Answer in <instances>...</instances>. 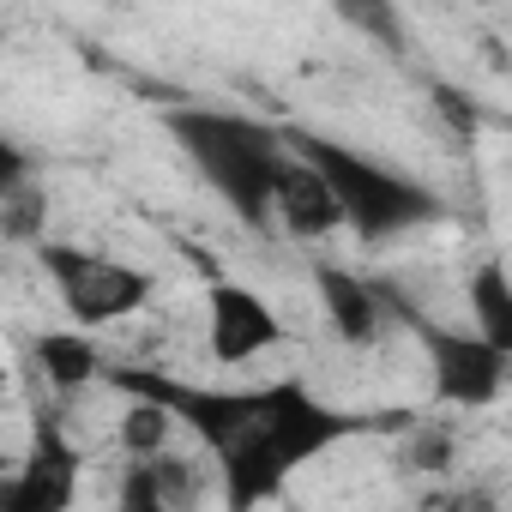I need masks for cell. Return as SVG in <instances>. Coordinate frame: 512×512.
Masks as SVG:
<instances>
[{"mask_svg":"<svg viewBox=\"0 0 512 512\" xmlns=\"http://www.w3.org/2000/svg\"><path fill=\"white\" fill-rule=\"evenodd\" d=\"M43 217H49V199H43L37 175L0 193V229H7V235H25L31 241V235H43Z\"/></svg>","mask_w":512,"mask_h":512,"instance_id":"4fadbf2b","label":"cell"},{"mask_svg":"<svg viewBox=\"0 0 512 512\" xmlns=\"http://www.w3.org/2000/svg\"><path fill=\"white\" fill-rule=\"evenodd\" d=\"M37 266L49 272L61 308L73 326H115V320H133L139 308H151L157 296V278L145 266H127V260H103V253H85L73 241H37Z\"/></svg>","mask_w":512,"mask_h":512,"instance_id":"277c9868","label":"cell"},{"mask_svg":"<svg viewBox=\"0 0 512 512\" xmlns=\"http://www.w3.org/2000/svg\"><path fill=\"white\" fill-rule=\"evenodd\" d=\"M79 446L61 434L55 416L31 422V452L0 470V512H61L79 494Z\"/></svg>","mask_w":512,"mask_h":512,"instance_id":"5b68a950","label":"cell"},{"mask_svg":"<svg viewBox=\"0 0 512 512\" xmlns=\"http://www.w3.org/2000/svg\"><path fill=\"white\" fill-rule=\"evenodd\" d=\"M434 109H440V115H446L458 133H476V121H482V109H476V103H470L458 85H434Z\"/></svg>","mask_w":512,"mask_h":512,"instance_id":"5bb4252c","label":"cell"},{"mask_svg":"<svg viewBox=\"0 0 512 512\" xmlns=\"http://www.w3.org/2000/svg\"><path fill=\"white\" fill-rule=\"evenodd\" d=\"M278 338H284V320L272 314V302L260 290H247L235 278H211L205 284V344H211V362L241 368L253 356H266Z\"/></svg>","mask_w":512,"mask_h":512,"instance_id":"8992f818","label":"cell"},{"mask_svg":"<svg viewBox=\"0 0 512 512\" xmlns=\"http://www.w3.org/2000/svg\"><path fill=\"white\" fill-rule=\"evenodd\" d=\"M169 434H175L169 410L151 404V398H139V392H127V416H121V446H127V458H151V452H163Z\"/></svg>","mask_w":512,"mask_h":512,"instance_id":"8fae6325","label":"cell"},{"mask_svg":"<svg viewBox=\"0 0 512 512\" xmlns=\"http://www.w3.org/2000/svg\"><path fill=\"white\" fill-rule=\"evenodd\" d=\"M7 464H13V458H7V452H0V470H7Z\"/></svg>","mask_w":512,"mask_h":512,"instance_id":"e0dca14e","label":"cell"},{"mask_svg":"<svg viewBox=\"0 0 512 512\" xmlns=\"http://www.w3.org/2000/svg\"><path fill=\"white\" fill-rule=\"evenodd\" d=\"M380 296H386V314H398L410 326V338L422 344L428 380H434V398L440 404H452V410H488V404H500V392L512 380V350L488 344L476 326H440L434 314L410 308L386 284H380Z\"/></svg>","mask_w":512,"mask_h":512,"instance_id":"3957f363","label":"cell"},{"mask_svg":"<svg viewBox=\"0 0 512 512\" xmlns=\"http://www.w3.org/2000/svg\"><path fill=\"white\" fill-rule=\"evenodd\" d=\"M0 392H7V368H0Z\"/></svg>","mask_w":512,"mask_h":512,"instance_id":"2e32d148","label":"cell"},{"mask_svg":"<svg viewBox=\"0 0 512 512\" xmlns=\"http://www.w3.org/2000/svg\"><path fill=\"white\" fill-rule=\"evenodd\" d=\"M31 356L43 368V380L55 392H85L103 380V350L85 326H55V332H37L31 338Z\"/></svg>","mask_w":512,"mask_h":512,"instance_id":"9c48e42d","label":"cell"},{"mask_svg":"<svg viewBox=\"0 0 512 512\" xmlns=\"http://www.w3.org/2000/svg\"><path fill=\"white\" fill-rule=\"evenodd\" d=\"M314 290H320V308H326L332 332L350 350H368L386 332V296H380V284H368V278H356L344 266H320L314 272Z\"/></svg>","mask_w":512,"mask_h":512,"instance_id":"ba28073f","label":"cell"},{"mask_svg":"<svg viewBox=\"0 0 512 512\" xmlns=\"http://www.w3.org/2000/svg\"><path fill=\"white\" fill-rule=\"evenodd\" d=\"M338 7V19L350 25V31H362V37H374L380 49H404V19H398V7L392 0H332Z\"/></svg>","mask_w":512,"mask_h":512,"instance_id":"7c38bea8","label":"cell"},{"mask_svg":"<svg viewBox=\"0 0 512 512\" xmlns=\"http://www.w3.org/2000/svg\"><path fill=\"white\" fill-rule=\"evenodd\" d=\"M19 181H31V151H25V145H13L7 133H0V193L19 187Z\"/></svg>","mask_w":512,"mask_h":512,"instance_id":"9a60e30c","label":"cell"},{"mask_svg":"<svg viewBox=\"0 0 512 512\" xmlns=\"http://www.w3.org/2000/svg\"><path fill=\"white\" fill-rule=\"evenodd\" d=\"M470 314H476V332L500 350H512V296H506V272L500 260L476 266L470 272Z\"/></svg>","mask_w":512,"mask_h":512,"instance_id":"30bf717a","label":"cell"},{"mask_svg":"<svg viewBox=\"0 0 512 512\" xmlns=\"http://www.w3.org/2000/svg\"><path fill=\"white\" fill-rule=\"evenodd\" d=\"M284 145H290V139H284ZM272 217H278L296 241H326L332 229H344L326 175H320L302 151H284V163H278V175H272Z\"/></svg>","mask_w":512,"mask_h":512,"instance_id":"52a82bcc","label":"cell"},{"mask_svg":"<svg viewBox=\"0 0 512 512\" xmlns=\"http://www.w3.org/2000/svg\"><path fill=\"white\" fill-rule=\"evenodd\" d=\"M476 7H494V0H476Z\"/></svg>","mask_w":512,"mask_h":512,"instance_id":"ac0fdd59","label":"cell"},{"mask_svg":"<svg viewBox=\"0 0 512 512\" xmlns=\"http://www.w3.org/2000/svg\"><path fill=\"white\" fill-rule=\"evenodd\" d=\"M175 145L193 157V169L205 175V187L253 229H272V175L284 163V133H272L266 121H247L229 109H175L169 115Z\"/></svg>","mask_w":512,"mask_h":512,"instance_id":"6da1fadb","label":"cell"},{"mask_svg":"<svg viewBox=\"0 0 512 512\" xmlns=\"http://www.w3.org/2000/svg\"><path fill=\"white\" fill-rule=\"evenodd\" d=\"M284 139H290V151H302V157L326 175V187H332V199H338V217H344L368 247L398 241V235H410V229H422V223H440V193H434V187H422V181H410V175H398V169H386V163H374V157L338 145V139H320V133H308V127H296V133H284Z\"/></svg>","mask_w":512,"mask_h":512,"instance_id":"7a4b0ae2","label":"cell"}]
</instances>
